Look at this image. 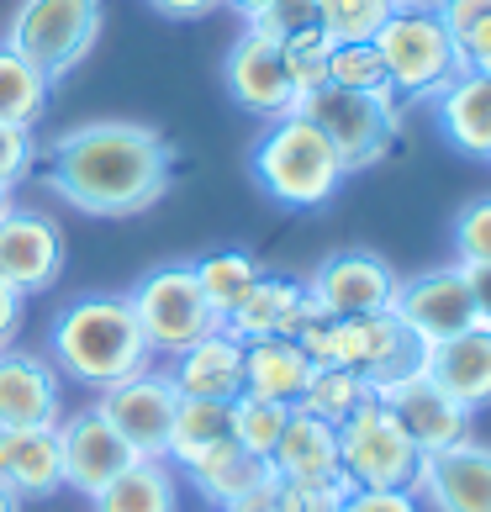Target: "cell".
Wrapping results in <instances>:
<instances>
[{"instance_id": "obj_37", "label": "cell", "mask_w": 491, "mask_h": 512, "mask_svg": "<svg viewBox=\"0 0 491 512\" xmlns=\"http://www.w3.org/2000/svg\"><path fill=\"white\" fill-rule=\"evenodd\" d=\"M449 243H455V264H481V259H491V196H476V201L460 206Z\"/></svg>"}, {"instance_id": "obj_43", "label": "cell", "mask_w": 491, "mask_h": 512, "mask_svg": "<svg viewBox=\"0 0 491 512\" xmlns=\"http://www.w3.org/2000/svg\"><path fill=\"white\" fill-rule=\"evenodd\" d=\"M460 270H465L470 301H476V317L491 328V259H481V264H460Z\"/></svg>"}, {"instance_id": "obj_23", "label": "cell", "mask_w": 491, "mask_h": 512, "mask_svg": "<svg viewBox=\"0 0 491 512\" xmlns=\"http://www.w3.org/2000/svg\"><path fill=\"white\" fill-rule=\"evenodd\" d=\"M433 122L465 159L491 164V74L460 69L439 96H433Z\"/></svg>"}, {"instance_id": "obj_39", "label": "cell", "mask_w": 491, "mask_h": 512, "mask_svg": "<svg viewBox=\"0 0 491 512\" xmlns=\"http://www.w3.org/2000/svg\"><path fill=\"white\" fill-rule=\"evenodd\" d=\"M37 164V138L32 127H16V122H0V185H22L27 169Z\"/></svg>"}, {"instance_id": "obj_31", "label": "cell", "mask_w": 491, "mask_h": 512, "mask_svg": "<svg viewBox=\"0 0 491 512\" xmlns=\"http://www.w3.org/2000/svg\"><path fill=\"white\" fill-rule=\"evenodd\" d=\"M375 396V386L365 381V375H354V370H344V365H317L312 370V381H307V391H301V412H312V417H323V423H344V417L360 407V402H370Z\"/></svg>"}, {"instance_id": "obj_34", "label": "cell", "mask_w": 491, "mask_h": 512, "mask_svg": "<svg viewBox=\"0 0 491 512\" xmlns=\"http://www.w3.org/2000/svg\"><path fill=\"white\" fill-rule=\"evenodd\" d=\"M328 53H333V37L323 27L307 32V37H291V43H280V59H286V74L296 85V101L328 85Z\"/></svg>"}, {"instance_id": "obj_9", "label": "cell", "mask_w": 491, "mask_h": 512, "mask_svg": "<svg viewBox=\"0 0 491 512\" xmlns=\"http://www.w3.org/2000/svg\"><path fill=\"white\" fill-rule=\"evenodd\" d=\"M296 117H307L323 138L333 143V154L344 159L349 175L360 169H375L386 154H391V138L402 117L375 106V96H360V90H344V85H323L312 96L296 101Z\"/></svg>"}, {"instance_id": "obj_25", "label": "cell", "mask_w": 491, "mask_h": 512, "mask_svg": "<svg viewBox=\"0 0 491 512\" xmlns=\"http://www.w3.org/2000/svg\"><path fill=\"white\" fill-rule=\"evenodd\" d=\"M312 359L307 349L296 344V338H254V344H243V391L249 396H264V402H286L296 407L301 391L312 381Z\"/></svg>"}, {"instance_id": "obj_15", "label": "cell", "mask_w": 491, "mask_h": 512, "mask_svg": "<svg viewBox=\"0 0 491 512\" xmlns=\"http://www.w3.org/2000/svg\"><path fill=\"white\" fill-rule=\"evenodd\" d=\"M59 460H64V486L80 491V497L90 502L96 491H106L111 481H117L138 454H132V444L101 417V407L90 402L80 412L59 417Z\"/></svg>"}, {"instance_id": "obj_7", "label": "cell", "mask_w": 491, "mask_h": 512, "mask_svg": "<svg viewBox=\"0 0 491 512\" xmlns=\"http://www.w3.org/2000/svg\"><path fill=\"white\" fill-rule=\"evenodd\" d=\"M127 301H132V317H138L154 359L180 354L185 344H196L212 328H222V317L206 307L191 264H159V270L138 275V286L127 291Z\"/></svg>"}, {"instance_id": "obj_3", "label": "cell", "mask_w": 491, "mask_h": 512, "mask_svg": "<svg viewBox=\"0 0 491 512\" xmlns=\"http://www.w3.org/2000/svg\"><path fill=\"white\" fill-rule=\"evenodd\" d=\"M249 169L259 180V191L270 196L275 206H291V212H312V206H328L338 196V185L349 180L344 159L333 154V143L317 132L307 117H275L270 127L259 132Z\"/></svg>"}, {"instance_id": "obj_42", "label": "cell", "mask_w": 491, "mask_h": 512, "mask_svg": "<svg viewBox=\"0 0 491 512\" xmlns=\"http://www.w3.org/2000/svg\"><path fill=\"white\" fill-rule=\"evenodd\" d=\"M22 322H27V296H22V291H11L6 280H0V349H11V344H16Z\"/></svg>"}, {"instance_id": "obj_50", "label": "cell", "mask_w": 491, "mask_h": 512, "mask_svg": "<svg viewBox=\"0 0 491 512\" xmlns=\"http://www.w3.org/2000/svg\"><path fill=\"white\" fill-rule=\"evenodd\" d=\"M396 6H433V0H396Z\"/></svg>"}, {"instance_id": "obj_11", "label": "cell", "mask_w": 491, "mask_h": 512, "mask_svg": "<svg viewBox=\"0 0 491 512\" xmlns=\"http://www.w3.org/2000/svg\"><path fill=\"white\" fill-rule=\"evenodd\" d=\"M96 407H101L106 423L132 444V454H138V460H164V444H169V423H175L180 391H175V381H169L159 365H148V370H138V375H127V381L96 391Z\"/></svg>"}, {"instance_id": "obj_16", "label": "cell", "mask_w": 491, "mask_h": 512, "mask_svg": "<svg viewBox=\"0 0 491 512\" xmlns=\"http://www.w3.org/2000/svg\"><path fill=\"white\" fill-rule=\"evenodd\" d=\"M222 85H228L233 106H243L259 122H275L286 111H296V85L286 74V59H280V43H270V37H259L249 27L222 53Z\"/></svg>"}, {"instance_id": "obj_13", "label": "cell", "mask_w": 491, "mask_h": 512, "mask_svg": "<svg viewBox=\"0 0 491 512\" xmlns=\"http://www.w3.org/2000/svg\"><path fill=\"white\" fill-rule=\"evenodd\" d=\"M64 275V233L48 212L6 206L0 212V280L22 296H43Z\"/></svg>"}, {"instance_id": "obj_26", "label": "cell", "mask_w": 491, "mask_h": 512, "mask_svg": "<svg viewBox=\"0 0 491 512\" xmlns=\"http://www.w3.org/2000/svg\"><path fill=\"white\" fill-rule=\"evenodd\" d=\"M90 512H180V470L169 460H132L90 497Z\"/></svg>"}, {"instance_id": "obj_48", "label": "cell", "mask_w": 491, "mask_h": 512, "mask_svg": "<svg viewBox=\"0 0 491 512\" xmlns=\"http://www.w3.org/2000/svg\"><path fill=\"white\" fill-rule=\"evenodd\" d=\"M0 512H22V497L11 486H0Z\"/></svg>"}, {"instance_id": "obj_8", "label": "cell", "mask_w": 491, "mask_h": 512, "mask_svg": "<svg viewBox=\"0 0 491 512\" xmlns=\"http://www.w3.org/2000/svg\"><path fill=\"white\" fill-rule=\"evenodd\" d=\"M338 465H344L349 486H412L423 454L386 412L381 396H370L338 423Z\"/></svg>"}, {"instance_id": "obj_6", "label": "cell", "mask_w": 491, "mask_h": 512, "mask_svg": "<svg viewBox=\"0 0 491 512\" xmlns=\"http://www.w3.org/2000/svg\"><path fill=\"white\" fill-rule=\"evenodd\" d=\"M96 37H101V0H22L6 27V43L27 64L43 69L53 85L96 53Z\"/></svg>"}, {"instance_id": "obj_40", "label": "cell", "mask_w": 491, "mask_h": 512, "mask_svg": "<svg viewBox=\"0 0 491 512\" xmlns=\"http://www.w3.org/2000/svg\"><path fill=\"white\" fill-rule=\"evenodd\" d=\"M338 512H423L412 486H354Z\"/></svg>"}, {"instance_id": "obj_30", "label": "cell", "mask_w": 491, "mask_h": 512, "mask_svg": "<svg viewBox=\"0 0 491 512\" xmlns=\"http://www.w3.org/2000/svg\"><path fill=\"white\" fill-rule=\"evenodd\" d=\"M191 270H196V286L206 296V307H212L217 317H228L238 301L249 296L254 280L264 275V264L249 249H212V254L191 259Z\"/></svg>"}, {"instance_id": "obj_36", "label": "cell", "mask_w": 491, "mask_h": 512, "mask_svg": "<svg viewBox=\"0 0 491 512\" xmlns=\"http://www.w3.org/2000/svg\"><path fill=\"white\" fill-rule=\"evenodd\" d=\"M243 27L270 37V43H291V37H307L317 32V0H270V6H259L254 16H243Z\"/></svg>"}, {"instance_id": "obj_45", "label": "cell", "mask_w": 491, "mask_h": 512, "mask_svg": "<svg viewBox=\"0 0 491 512\" xmlns=\"http://www.w3.org/2000/svg\"><path fill=\"white\" fill-rule=\"evenodd\" d=\"M159 16H169V22H201V16L222 11V0H148Z\"/></svg>"}, {"instance_id": "obj_49", "label": "cell", "mask_w": 491, "mask_h": 512, "mask_svg": "<svg viewBox=\"0 0 491 512\" xmlns=\"http://www.w3.org/2000/svg\"><path fill=\"white\" fill-rule=\"evenodd\" d=\"M6 206H11V191H6V185H0V212H6Z\"/></svg>"}, {"instance_id": "obj_38", "label": "cell", "mask_w": 491, "mask_h": 512, "mask_svg": "<svg viewBox=\"0 0 491 512\" xmlns=\"http://www.w3.org/2000/svg\"><path fill=\"white\" fill-rule=\"evenodd\" d=\"M349 491H354L349 476L344 481H280L275 512H338Z\"/></svg>"}, {"instance_id": "obj_17", "label": "cell", "mask_w": 491, "mask_h": 512, "mask_svg": "<svg viewBox=\"0 0 491 512\" xmlns=\"http://www.w3.org/2000/svg\"><path fill=\"white\" fill-rule=\"evenodd\" d=\"M418 502L433 512H491V444L460 439L418 465Z\"/></svg>"}, {"instance_id": "obj_20", "label": "cell", "mask_w": 491, "mask_h": 512, "mask_svg": "<svg viewBox=\"0 0 491 512\" xmlns=\"http://www.w3.org/2000/svg\"><path fill=\"white\" fill-rule=\"evenodd\" d=\"M164 375L175 381L180 396H206V402H233L243 396V338L228 328H212L180 354H169Z\"/></svg>"}, {"instance_id": "obj_2", "label": "cell", "mask_w": 491, "mask_h": 512, "mask_svg": "<svg viewBox=\"0 0 491 512\" xmlns=\"http://www.w3.org/2000/svg\"><path fill=\"white\" fill-rule=\"evenodd\" d=\"M48 359L64 381L85 386V391H106V386H117L127 375L154 365V349H148L138 317H132L127 291L122 296L101 291V296L69 301V307L53 317Z\"/></svg>"}, {"instance_id": "obj_19", "label": "cell", "mask_w": 491, "mask_h": 512, "mask_svg": "<svg viewBox=\"0 0 491 512\" xmlns=\"http://www.w3.org/2000/svg\"><path fill=\"white\" fill-rule=\"evenodd\" d=\"M323 307L312 301V291L301 286V280H286V275H259L249 296L238 301V307L222 317V328L243 344H254V338H296V328L307 317H317Z\"/></svg>"}, {"instance_id": "obj_14", "label": "cell", "mask_w": 491, "mask_h": 512, "mask_svg": "<svg viewBox=\"0 0 491 512\" xmlns=\"http://www.w3.org/2000/svg\"><path fill=\"white\" fill-rule=\"evenodd\" d=\"M396 280L402 275H396L375 249H338L317 264L301 286L312 291V301L328 317H365V312H391Z\"/></svg>"}, {"instance_id": "obj_12", "label": "cell", "mask_w": 491, "mask_h": 512, "mask_svg": "<svg viewBox=\"0 0 491 512\" xmlns=\"http://www.w3.org/2000/svg\"><path fill=\"white\" fill-rule=\"evenodd\" d=\"M375 396H381L386 412L402 423L407 439L418 444V454H439L449 444L470 439V423H476V412H465L439 381H428L423 365L396 375V381H386V386H375Z\"/></svg>"}, {"instance_id": "obj_1", "label": "cell", "mask_w": 491, "mask_h": 512, "mask_svg": "<svg viewBox=\"0 0 491 512\" xmlns=\"http://www.w3.org/2000/svg\"><path fill=\"white\" fill-rule=\"evenodd\" d=\"M175 148L148 122H85L48 148V191L85 217H138L169 191Z\"/></svg>"}, {"instance_id": "obj_27", "label": "cell", "mask_w": 491, "mask_h": 512, "mask_svg": "<svg viewBox=\"0 0 491 512\" xmlns=\"http://www.w3.org/2000/svg\"><path fill=\"white\" fill-rule=\"evenodd\" d=\"M185 476H191V486L222 512V507H233L243 491H254L259 481H270L275 470H270V460H259V454H249L238 439H228V444L206 449L196 465H185Z\"/></svg>"}, {"instance_id": "obj_33", "label": "cell", "mask_w": 491, "mask_h": 512, "mask_svg": "<svg viewBox=\"0 0 491 512\" xmlns=\"http://www.w3.org/2000/svg\"><path fill=\"white\" fill-rule=\"evenodd\" d=\"M286 417H291L286 402H264V396L243 391V396H233V439L249 454H259V460H270V449L280 439V428H286Z\"/></svg>"}, {"instance_id": "obj_21", "label": "cell", "mask_w": 491, "mask_h": 512, "mask_svg": "<svg viewBox=\"0 0 491 512\" xmlns=\"http://www.w3.org/2000/svg\"><path fill=\"white\" fill-rule=\"evenodd\" d=\"M423 375L428 381H439L465 412H486L491 407V328L476 322V328H465L455 338H444V344L423 349Z\"/></svg>"}, {"instance_id": "obj_46", "label": "cell", "mask_w": 491, "mask_h": 512, "mask_svg": "<svg viewBox=\"0 0 491 512\" xmlns=\"http://www.w3.org/2000/svg\"><path fill=\"white\" fill-rule=\"evenodd\" d=\"M275 491H280V476L259 481L254 491H243V497H238L233 507H222V512H275Z\"/></svg>"}, {"instance_id": "obj_35", "label": "cell", "mask_w": 491, "mask_h": 512, "mask_svg": "<svg viewBox=\"0 0 491 512\" xmlns=\"http://www.w3.org/2000/svg\"><path fill=\"white\" fill-rule=\"evenodd\" d=\"M328 85L360 90V96L381 90L386 85V64H381V53H375V43H333V53H328Z\"/></svg>"}, {"instance_id": "obj_5", "label": "cell", "mask_w": 491, "mask_h": 512, "mask_svg": "<svg viewBox=\"0 0 491 512\" xmlns=\"http://www.w3.org/2000/svg\"><path fill=\"white\" fill-rule=\"evenodd\" d=\"M386 64V80L402 101H433L439 90L465 69L455 32L439 22L433 6H396L391 22L370 37Z\"/></svg>"}, {"instance_id": "obj_29", "label": "cell", "mask_w": 491, "mask_h": 512, "mask_svg": "<svg viewBox=\"0 0 491 512\" xmlns=\"http://www.w3.org/2000/svg\"><path fill=\"white\" fill-rule=\"evenodd\" d=\"M48 96H53L48 74L37 64H27L11 43H0V122L37 127L48 117Z\"/></svg>"}, {"instance_id": "obj_28", "label": "cell", "mask_w": 491, "mask_h": 512, "mask_svg": "<svg viewBox=\"0 0 491 512\" xmlns=\"http://www.w3.org/2000/svg\"><path fill=\"white\" fill-rule=\"evenodd\" d=\"M233 439V402H206V396H180L175 407V423H169V444H164V460L185 470L196 465L206 449L228 444Z\"/></svg>"}, {"instance_id": "obj_22", "label": "cell", "mask_w": 491, "mask_h": 512, "mask_svg": "<svg viewBox=\"0 0 491 512\" xmlns=\"http://www.w3.org/2000/svg\"><path fill=\"white\" fill-rule=\"evenodd\" d=\"M0 486H11L22 502H43L53 491H64L59 423L53 428H0Z\"/></svg>"}, {"instance_id": "obj_32", "label": "cell", "mask_w": 491, "mask_h": 512, "mask_svg": "<svg viewBox=\"0 0 491 512\" xmlns=\"http://www.w3.org/2000/svg\"><path fill=\"white\" fill-rule=\"evenodd\" d=\"M396 0H317V22L333 43H370L391 22Z\"/></svg>"}, {"instance_id": "obj_47", "label": "cell", "mask_w": 491, "mask_h": 512, "mask_svg": "<svg viewBox=\"0 0 491 512\" xmlns=\"http://www.w3.org/2000/svg\"><path fill=\"white\" fill-rule=\"evenodd\" d=\"M259 6H270V0H222V11H238V16H254Z\"/></svg>"}, {"instance_id": "obj_18", "label": "cell", "mask_w": 491, "mask_h": 512, "mask_svg": "<svg viewBox=\"0 0 491 512\" xmlns=\"http://www.w3.org/2000/svg\"><path fill=\"white\" fill-rule=\"evenodd\" d=\"M64 417V375L37 349H0V428H53Z\"/></svg>"}, {"instance_id": "obj_10", "label": "cell", "mask_w": 491, "mask_h": 512, "mask_svg": "<svg viewBox=\"0 0 491 512\" xmlns=\"http://www.w3.org/2000/svg\"><path fill=\"white\" fill-rule=\"evenodd\" d=\"M391 317L412 333L418 349H433V344H444V338H455V333L481 322L460 264H433V270L402 275L396 280V296H391Z\"/></svg>"}, {"instance_id": "obj_4", "label": "cell", "mask_w": 491, "mask_h": 512, "mask_svg": "<svg viewBox=\"0 0 491 512\" xmlns=\"http://www.w3.org/2000/svg\"><path fill=\"white\" fill-rule=\"evenodd\" d=\"M296 344L307 349L312 365H344L365 375L370 386H386L396 375L418 370L423 349L391 312H365V317H328L317 312L296 328Z\"/></svg>"}, {"instance_id": "obj_41", "label": "cell", "mask_w": 491, "mask_h": 512, "mask_svg": "<svg viewBox=\"0 0 491 512\" xmlns=\"http://www.w3.org/2000/svg\"><path fill=\"white\" fill-rule=\"evenodd\" d=\"M433 11H439V22L455 32V43H460L465 32H476L491 16V0H433Z\"/></svg>"}, {"instance_id": "obj_44", "label": "cell", "mask_w": 491, "mask_h": 512, "mask_svg": "<svg viewBox=\"0 0 491 512\" xmlns=\"http://www.w3.org/2000/svg\"><path fill=\"white\" fill-rule=\"evenodd\" d=\"M460 59H465V69H486L491 74V16H486L476 32L460 37Z\"/></svg>"}, {"instance_id": "obj_24", "label": "cell", "mask_w": 491, "mask_h": 512, "mask_svg": "<svg viewBox=\"0 0 491 512\" xmlns=\"http://www.w3.org/2000/svg\"><path fill=\"white\" fill-rule=\"evenodd\" d=\"M270 470L280 481H344V465H338V428L291 407L286 428H280V439L270 449Z\"/></svg>"}]
</instances>
